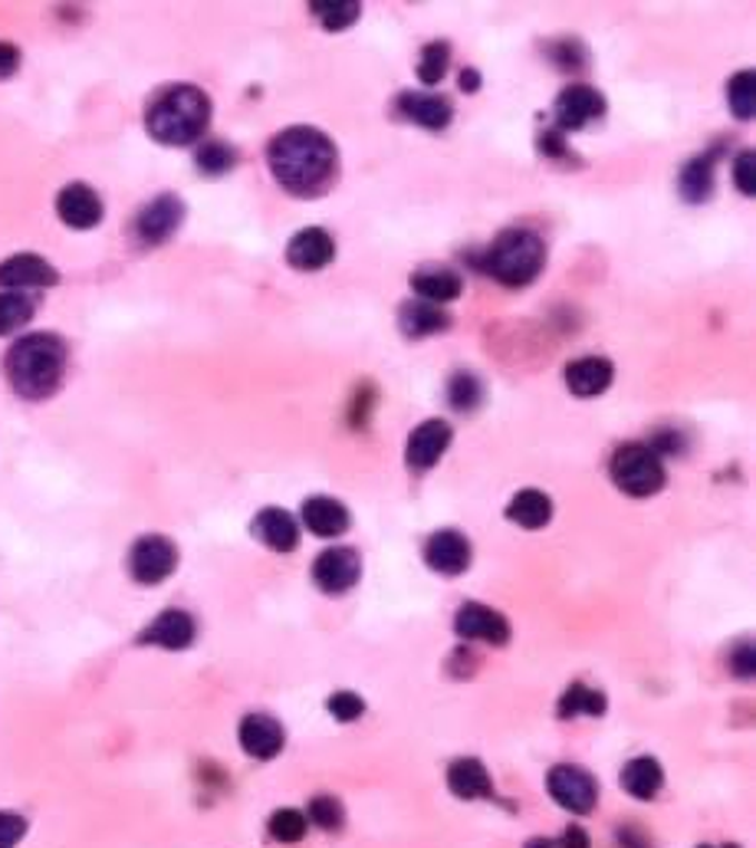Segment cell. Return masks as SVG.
I'll list each match as a JSON object with an SVG mask.
<instances>
[{
	"instance_id": "e575fe53",
	"label": "cell",
	"mask_w": 756,
	"mask_h": 848,
	"mask_svg": "<svg viewBox=\"0 0 756 848\" xmlns=\"http://www.w3.org/2000/svg\"><path fill=\"white\" fill-rule=\"evenodd\" d=\"M310 10L320 17V23L326 27V30H345V27H352L355 20H359V13H362V3L359 0H343V3H323V0H316V3H310Z\"/></svg>"
},
{
	"instance_id": "74e56055",
	"label": "cell",
	"mask_w": 756,
	"mask_h": 848,
	"mask_svg": "<svg viewBox=\"0 0 756 848\" xmlns=\"http://www.w3.org/2000/svg\"><path fill=\"white\" fill-rule=\"evenodd\" d=\"M734 185L744 198L756 195V155L754 151H740L734 158Z\"/></svg>"
},
{
	"instance_id": "ee69618b",
	"label": "cell",
	"mask_w": 756,
	"mask_h": 848,
	"mask_svg": "<svg viewBox=\"0 0 756 848\" xmlns=\"http://www.w3.org/2000/svg\"><path fill=\"white\" fill-rule=\"evenodd\" d=\"M552 848H589V836L579 826H572L559 842H552Z\"/></svg>"
},
{
	"instance_id": "277c9868",
	"label": "cell",
	"mask_w": 756,
	"mask_h": 848,
	"mask_svg": "<svg viewBox=\"0 0 756 848\" xmlns=\"http://www.w3.org/2000/svg\"><path fill=\"white\" fill-rule=\"evenodd\" d=\"M547 267V244L537 230L510 227L483 250L481 270L503 286H530Z\"/></svg>"
},
{
	"instance_id": "60d3db41",
	"label": "cell",
	"mask_w": 756,
	"mask_h": 848,
	"mask_svg": "<svg viewBox=\"0 0 756 848\" xmlns=\"http://www.w3.org/2000/svg\"><path fill=\"white\" fill-rule=\"evenodd\" d=\"M27 832V822L17 812H0V848H13Z\"/></svg>"
},
{
	"instance_id": "83f0119b",
	"label": "cell",
	"mask_w": 756,
	"mask_h": 848,
	"mask_svg": "<svg viewBox=\"0 0 756 848\" xmlns=\"http://www.w3.org/2000/svg\"><path fill=\"white\" fill-rule=\"evenodd\" d=\"M507 516L523 530H543L552 516V500L543 491H520L510 500Z\"/></svg>"
},
{
	"instance_id": "7c38bea8",
	"label": "cell",
	"mask_w": 756,
	"mask_h": 848,
	"mask_svg": "<svg viewBox=\"0 0 756 848\" xmlns=\"http://www.w3.org/2000/svg\"><path fill=\"white\" fill-rule=\"evenodd\" d=\"M336 257V240L330 230L323 227H303L300 234H293V240L286 244V260L289 267L303 270V274H313V270H323L330 267Z\"/></svg>"
},
{
	"instance_id": "f6af8a7d",
	"label": "cell",
	"mask_w": 756,
	"mask_h": 848,
	"mask_svg": "<svg viewBox=\"0 0 756 848\" xmlns=\"http://www.w3.org/2000/svg\"><path fill=\"white\" fill-rule=\"evenodd\" d=\"M540 148H543L547 155H566L562 132H559V129H556V132H543V136H540Z\"/></svg>"
},
{
	"instance_id": "8fae6325",
	"label": "cell",
	"mask_w": 756,
	"mask_h": 848,
	"mask_svg": "<svg viewBox=\"0 0 756 848\" xmlns=\"http://www.w3.org/2000/svg\"><path fill=\"white\" fill-rule=\"evenodd\" d=\"M362 575V560L352 546H333L326 553L316 556V565H313V579L323 592L330 595H343L348 592Z\"/></svg>"
},
{
	"instance_id": "d4e9b609",
	"label": "cell",
	"mask_w": 756,
	"mask_h": 848,
	"mask_svg": "<svg viewBox=\"0 0 756 848\" xmlns=\"http://www.w3.org/2000/svg\"><path fill=\"white\" fill-rule=\"evenodd\" d=\"M448 786H451V792H454L458 799H483V796H490V789H493L487 767H483L481 760H474V757H464V760L451 763V770H448Z\"/></svg>"
},
{
	"instance_id": "3957f363",
	"label": "cell",
	"mask_w": 756,
	"mask_h": 848,
	"mask_svg": "<svg viewBox=\"0 0 756 848\" xmlns=\"http://www.w3.org/2000/svg\"><path fill=\"white\" fill-rule=\"evenodd\" d=\"M210 122V99L202 86H165L145 109V129L161 145H192L205 136Z\"/></svg>"
},
{
	"instance_id": "7bdbcfd3",
	"label": "cell",
	"mask_w": 756,
	"mask_h": 848,
	"mask_svg": "<svg viewBox=\"0 0 756 848\" xmlns=\"http://www.w3.org/2000/svg\"><path fill=\"white\" fill-rule=\"evenodd\" d=\"M20 67V50L13 43H0V79L13 76Z\"/></svg>"
},
{
	"instance_id": "4fadbf2b",
	"label": "cell",
	"mask_w": 756,
	"mask_h": 848,
	"mask_svg": "<svg viewBox=\"0 0 756 848\" xmlns=\"http://www.w3.org/2000/svg\"><path fill=\"white\" fill-rule=\"evenodd\" d=\"M454 629L464 641H483V644H507L510 641V622L481 602H468L458 609Z\"/></svg>"
},
{
	"instance_id": "b9f144b4",
	"label": "cell",
	"mask_w": 756,
	"mask_h": 848,
	"mask_svg": "<svg viewBox=\"0 0 756 848\" xmlns=\"http://www.w3.org/2000/svg\"><path fill=\"white\" fill-rule=\"evenodd\" d=\"M730 664H734V674H737V678H750V674H754V644L744 641V644L734 651V661H730Z\"/></svg>"
},
{
	"instance_id": "44dd1931",
	"label": "cell",
	"mask_w": 756,
	"mask_h": 848,
	"mask_svg": "<svg viewBox=\"0 0 756 848\" xmlns=\"http://www.w3.org/2000/svg\"><path fill=\"white\" fill-rule=\"evenodd\" d=\"M251 530H254V536H257L264 546H271L276 553H293V550L300 546V526H296V520H293L286 510H279V506L261 510Z\"/></svg>"
},
{
	"instance_id": "f35d334b",
	"label": "cell",
	"mask_w": 756,
	"mask_h": 848,
	"mask_svg": "<svg viewBox=\"0 0 756 848\" xmlns=\"http://www.w3.org/2000/svg\"><path fill=\"white\" fill-rule=\"evenodd\" d=\"M330 713L336 720H343V723H352V720H359L365 713V701L359 694H352V691H336L330 698Z\"/></svg>"
},
{
	"instance_id": "9a60e30c",
	"label": "cell",
	"mask_w": 756,
	"mask_h": 848,
	"mask_svg": "<svg viewBox=\"0 0 756 848\" xmlns=\"http://www.w3.org/2000/svg\"><path fill=\"white\" fill-rule=\"evenodd\" d=\"M57 214L72 230H89L102 220V198L89 185L72 181L57 195Z\"/></svg>"
},
{
	"instance_id": "5bb4252c",
	"label": "cell",
	"mask_w": 756,
	"mask_h": 848,
	"mask_svg": "<svg viewBox=\"0 0 756 848\" xmlns=\"http://www.w3.org/2000/svg\"><path fill=\"white\" fill-rule=\"evenodd\" d=\"M395 112L405 116L409 122L421 126V129H431V132H441L451 126L454 119V106L448 96H438V92H402L395 99Z\"/></svg>"
},
{
	"instance_id": "c3c4849f",
	"label": "cell",
	"mask_w": 756,
	"mask_h": 848,
	"mask_svg": "<svg viewBox=\"0 0 756 848\" xmlns=\"http://www.w3.org/2000/svg\"><path fill=\"white\" fill-rule=\"evenodd\" d=\"M700 848H710V846H700Z\"/></svg>"
},
{
	"instance_id": "484cf974",
	"label": "cell",
	"mask_w": 756,
	"mask_h": 848,
	"mask_svg": "<svg viewBox=\"0 0 756 848\" xmlns=\"http://www.w3.org/2000/svg\"><path fill=\"white\" fill-rule=\"evenodd\" d=\"M621 786L635 796V799H655L658 789L665 786V770L658 760L651 757H635L625 763L621 770Z\"/></svg>"
},
{
	"instance_id": "7a4b0ae2",
	"label": "cell",
	"mask_w": 756,
	"mask_h": 848,
	"mask_svg": "<svg viewBox=\"0 0 756 848\" xmlns=\"http://www.w3.org/2000/svg\"><path fill=\"white\" fill-rule=\"evenodd\" d=\"M3 368L20 398H50L67 375V343L53 333H30L13 343Z\"/></svg>"
},
{
	"instance_id": "30bf717a",
	"label": "cell",
	"mask_w": 756,
	"mask_h": 848,
	"mask_svg": "<svg viewBox=\"0 0 756 848\" xmlns=\"http://www.w3.org/2000/svg\"><path fill=\"white\" fill-rule=\"evenodd\" d=\"M451 437H454V431H451V424L444 422V418L421 422L412 431L409 444H405V464L412 471H418V474L431 471L444 457V451L451 447Z\"/></svg>"
},
{
	"instance_id": "d590c367",
	"label": "cell",
	"mask_w": 756,
	"mask_h": 848,
	"mask_svg": "<svg viewBox=\"0 0 756 848\" xmlns=\"http://www.w3.org/2000/svg\"><path fill=\"white\" fill-rule=\"evenodd\" d=\"M310 819H313V826L336 832V829H343L345 822L343 802H340L336 796H316V799L310 802Z\"/></svg>"
},
{
	"instance_id": "6da1fadb",
	"label": "cell",
	"mask_w": 756,
	"mask_h": 848,
	"mask_svg": "<svg viewBox=\"0 0 756 848\" xmlns=\"http://www.w3.org/2000/svg\"><path fill=\"white\" fill-rule=\"evenodd\" d=\"M271 171L296 198H320L340 178V151L336 141L313 126H289L267 145Z\"/></svg>"
},
{
	"instance_id": "ffe728a7",
	"label": "cell",
	"mask_w": 756,
	"mask_h": 848,
	"mask_svg": "<svg viewBox=\"0 0 756 848\" xmlns=\"http://www.w3.org/2000/svg\"><path fill=\"white\" fill-rule=\"evenodd\" d=\"M57 280H60L57 267L47 264L37 254H17V257L0 264V286L17 289V293L20 289H33V286H53Z\"/></svg>"
},
{
	"instance_id": "8992f818",
	"label": "cell",
	"mask_w": 756,
	"mask_h": 848,
	"mask_svg": "<svg viewBox=\"0 0 756 848\" xmlns=\"http://www.w3.org/2000/svg\"><path fill=\"white\" fill-rule=\"evenodd\" d=\"M552 116H556L559 132H579V129H586V126H592L606 116V96L596 86H586V82L569 86L556 96Z\"/></svg>"
},
{
	"instance_id": "5b68a950",
	"label": "cell",
	"mask_w": 756,
	"mask_h": 848,
	"mask_svg": "<svg viewBox=\"0 0 756 848\" xmlns=\"http://www.w3.org/2000/svg\"><path fill=\"white\" fill-rule=\"evenodd\" d=\"M612 481L621 494L628 496H651L658 494L668 481L665 461L651 444H621L612 457Z\"/></svg>"
},
{
	"instance_id": "bcb514c9",
	"label": "cell",
	"mask_w": 756,
	"mask_h": 848,
	"mask_svg": "<svg viewBox=\"0 0 756 848\" xmlns=\"http://www.w3.org/2000/svg\"><path fill=\"white\" fill-rule=\"evenodd\" d=\"M461 89H464V92H478V89H481V72L478 70L461 72Z\"/></svg>"
},
{
	"instance_id": "7dc6e473",
	"label": "cell",
	"mask_w": 756,
	"mask_h": 848,
	"mask_svg": "<svg viewBox=\"0 0 756 848\" xmlns=\"http://www.w3.org/2000/svg\"><path fill=\"white\" fill-rule=\"evenodd\" d=\"M527 848H552L550 839H533V842H527Z\"/></svg>"
},
{
	"instance_id": "2e32d148",
	"label": "cell",
	"mask_w": 756,
	"mask_h": 848,
	"mask_svg": "<svg viewBox=\"0 0 756 848\" xmlns=\"http://www.w3.org/2000/svg\"><path fill=\"white\" fill-rule=\"evenodd\" d=\"M424 560L441 575H461L471 565V543L458 530H438L424 546Z\"/></svg>"
},
{
	"instance_id": "8d00e7d4",
	"label": "cell",
	"mask_w": 756,
	"mask_h": 848,
	"mask_svg": "<svg viewBox=\"0 0 756 848\" xmlns=\"http://www.w3.org/2000/svg\"><path fill=\"white\" fill-rule=\"evenodd\" d=\"M271 836L276 842H300L306 836V816L300 809H279L271 819Z\"/></svg>"
},
{
	"instance_id": "ba28073f",
	"label": "cell",
	"mask_w": 756,
	"mask_h": 848,
	"mask_svg": "<svg viewBox=\"0 0 756 848\" xmlns=\"http://www.w3.org/2000/svg\"><path fill=\"white\" fill-rule=\"evenodd\" d=\"M185 220V201L178 195H158L136 217V240L145 247L165 244Z\"/></svg>"
},
{
	"instance_id": "e0dca14e",
	"label": "cell",
	"mask_w": 756,
	"mask_h": 848,
	"mask_svg": "<svg viewBox=\"0 0 756 848\" xmlns=\"http://www.w3.org/2000/svg\"><path fill=\"white\" fill-rule=\"evenodd\" d=\"M616 378V365L602 355H586L566 365V385L576 398H596L602 395Z\"/></svg>"
},
{
	"instance_id": "f1b7e54d",
	"label": "cell",
	"mask_w": 756,
	"mask_h": 848,
	"mask_svg": "<svg viewBox=\"0 0 756 848\" xmlns=\"http://www.w3.org/2000/svg\"><path fill=\"white\" fill-rule=\"evenodd\" d=\"M579 713H586V717H602L606 713V694L602 691H592V688H586V684H569L566 688V694L559 698V717L562 720H572V717H579Z\"/></svg>"
},
{
	"instance_id": "7402d4cb",
	"label": "cell",
	"mask_w": 756,
	"mask_h": 848,
	"mask_svg": "<svg viewBox=\"0 0 756 848\" xmlns=\"http://www.w3.org/2000/svg\"><path fill=\"white\" fill-rule=\"evenodd\" d=\"M303 523L310 533L330 540V536H343L348 530V510L345 503L333 500V496H310L303 503Z\"/></svg>"
},
{
	"instance_id": "603a6c76",
	"label": "cell",
	"mask_w": 756,
	"mask_h": 848,
	"mask_svg": "<svg viewBox=\"0 0 756 848\" xmlns=\"http://www.w3.org/2000/svg\"><path fill=\"white\" fill-rule=\"evenodd\" d=\"M399 326L405 336L412 339H421V336H434V333H444L451 326V316L434 306V303H424V299H412L399 309Z\"/></svg>"
},
{
	"instance_id": "4316f807",
	"label": "cell",
	"mask_w": 756,
	"mask_h": 848,
	"mask_svg": "<svg viewBox=\"0 0 756 848\" xmlns=\"http://www.w3.org/2000/svg\"><path fill=\"white\" fill-rule=\"evenodd\" d=\"M714 165H717V148L714 151H704L697 158H690L681 171V195L690 205H700L710 198L714 191Z\"/></svg>"
},
{
	"instance_id": "ab89813d",
	"label": "cell",
	"mask_w": 756,
	"mask_h": 848,
	"mask_svg": "<svg viewBox=\"0 0 756 848\" xmlns=\"http://www.w3.org/2000/svg\"><path fill=\"white\" fill-rule=\"evenodd\" d=\"M550 53L556 57V63H559L562 70H582V67H586V50H582V43H576V40L556 43V47H550Z\"/></svg>"
},
{
	"instance_id": "ac0fdd59",
	"label": "cell",
	"mask_w": 756,
	"mask_h": 848,
	"mask_svg": "<svg viewBox=\"0 0 756 848\" xmlns=\"http://www.w3.org/2000/svg\"><path fill=\"white\" fill-rule=\"evenodd\" d=\"M237 737H240V747L257 760H274L276 753L283 750V743H286L279 720H274L271 713H247L240 720Z\"/></svg>"
},
{
	"instance_id": "836d02e7",
	"label": "cell",
	"mask_w": 756,
	"mask_h": 848,
	"mask_svg": "<svg viewBox=\"0 0 756 848\" xmlns=\"http://www.w3.org/2000/svg\"><path fill=\"white\" fill-rule=\"evenodd\" d=\"M448 63H451V47L444 40H434L421 50V60H418V79L424 86H438L448 72Z\"/></svg>"
},
{
	"instance_id": "4dcf8cb0",
	"label": "cell",
	"mask_w": 756,
	"mask_h": 848,
	"mask_svg": "<svg viewBox=\"0 0 756 848\" xmlns=\"http://www.w3.org/2000/svg\"><path fill=\"white\" fill-rule=\"evenodd\" d=\"M195 161H198V171H202V175L217 178V175H227V171L237 165V148L220 139H210L198 148Z\"/></svg>"
},
{
	"instance_id": "d6986e66",
	"label": "cell",
	"mask_w": 756,
	"mask_h": 848,
	"mask_svg": "<svg viewBox=\"0 0 756 848\" xmlns=\"http://www.w3.org/2000/svg\"><path fill=\"white\" fill-rule=\"evenodd\" d=\"M198 635V625H195V619L188 615V612H181V609H165L141 635L138 641L141 644H155V648H168V651H181V648H188L192 641Z\"/></svg>"
},
{
	"instance_id": "cb8c5ba5",
	"label": "cell",
	"mask_w": 756,
	"mask_h": 848,
	"mask_svg": "<svg viewBox=\"0 0 756 848\" xmlns=\"http://www.w3.org/2000/svg\"><path fill=\"white\" fill-rule=\"evenodd\" d=\"M412 289L424 299V303H434V306H444V303H454L464 289V280L448 270V267H428V270H418L412 277Z\"/></svg>"
},
{
	"instance_id": "9c48e42d",
	"label": "cell",
	"mask_w": 756,
	"mask_h": 848,
	"mask_svg": "<svg viewBox=\"0 0 756 848\" xmlns=\"http://www.w3.org/2000/svg\"><path fill=\"white\" fill-rule=\"evenodd\" d=\"M550 796L569 812H592L599 799V786L582 767H552L550 773Z\"/></svg>"
},
{
	"instance_id": "f546056e",
	"label": "cell",
	"mask_w": 756,
	"mask_h": 848,
	"mask_svg": "<svg viewBox=\"0 0 756 848\" xmlns=\"http://www.w3.org/2000/svg\"><path fill=\"white\" fill-rule=\"evenodd\" d=\"M33 309H37V306H33V299H30L27 293H17V289L0 293V336H7V333L27 326V323L33 319Z\"/></svg>"
},
{
	"instance_id": "d6a6232c",
	"label": "cell",
	"mask_w": 756,
	"mask_h": 848,
	"mask_svg": "<svg viewBox=\"0 0 756 848\" xmlns=\"http://www.w3.org/2000/svg\"><path fill=\"white\" fill-rule=\"evenodd\" d=\"M448 402L458 412H474L483 402V385L474 372H454L448 382Z\"/></svg>"
},
{
	"instance_id": "52a82bcc",
	"label": "cell",
	"mask_w": 756,
	"mask_h": 848,
	"mask_svg": "<svg viewBox=\"0 0 756 848\" xmlns=\"http://www.w3.org/2000/svg\"><path fill=\"white\" fill-rule=\"evenodd\" d=\"M178 565V550L171 540L165 536H141L136 546L129 550V572L141 585H158L165 582Z\"/></svg>"
},
{
	"instance_id": "1f68e13d",
	"label": "cell",
	"mask_w": 756,
	"mask_h": 848,
	"mask_svg": "<svg viewBox=\"0 0 756 848\" xmlns=\"http://www.w3.org/2000/svg\"><path fill=\"white\" fill-rule=\"evenodd\" d=\"M727 102L737 119H754L756 116V76L754 70H740L727 82Z\"/></svg>"
}]
</instances>
